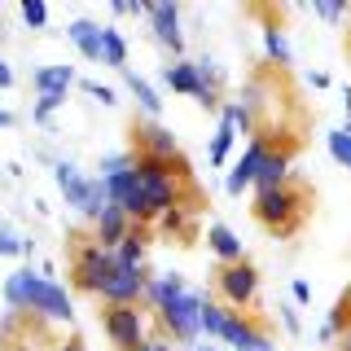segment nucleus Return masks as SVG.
Segmentation results:
<instances>
[{
  "mask_svg": "<svg viewBox=\"0 0 351 351\" xmlns=\"http://www.w3.org/2000/svg\"><path fill=\"white\" fill-rule=\"evenodd\" d=\"M5 303L18 307V312H36V316H49V321H71V299L58 281H49L44 272L36 268H18L14 277L5 281Z\"/></svg>",
  "mask_w": 351,
  "mask_h": 351,
  "instance_id": "1",
  "label": "nucleus"
},
{
  "mask_svg": "<svg viewBox=\"0 0 351 351\" xmlns=\"http://www.w3.org/2000/svg\"><path fill=\"white\" fill-rule=\"evenodd\" d=\"M250 211H255V219L268 228L272 237H290L294 228L307 219V211H312V193H307L303 184L285 180V184H277V189H255Z\"/></svg>",
  "mask_w": 351,
  "mask_h": 351,
  "instance_id": "2",
  "label": "nucleus"
},
{
  "mask_svg": "<svg viewBox=\"0 0 351 351\" xmlns=\"http://www.w3.org/2000/svg\"><path fill=\"white\" fill-rule=\"evenodd\" d=\"M110 272H114V250H106L97 237H80L75 241V259H71V281L80 290H93L101 294Z\"/></svg>",
  "mask_w": 351,
  "mask_h": 351,
  "instance_id": "3",
  "label": "nucleus"
},
{
  "mask_svg": "<svg viewBox=\"0 0 351 351\" xmlns=\"http://www.w3.org/2000/svg\"><path fill=\"white\" fill-rule=\"evenodd\" d=\"M162 329L176 338V343H193L202 334V299L193 290H184L180 299H171L162 307Z\"/></svg>",
  "mask_w": 351,
  "mask_h": 351,
  "instance_id": "4",
  "label": "nucleus"
},
{
  "mask_svg": "<svg viewBox=\"0 0 351 351\" xmlns=\"http://www.w3.org/2000/svg\"><path fill=\"white\" fill-rule=\"evenodd\" d=\"M101 325H106V338L114 347H123V351L145 343V321H141V307L136 303H132V307H106Z\"/></svg>",
  "mask_w": 351,
  "mask_h": 351,
  "instance_id": "5",
  "label": "nucleus"
},
{
  "mask_svg": "<svg viewBox=\"0 0 351 351\" xmlns=\"http://www.w3.org/2000/svg\"><path fill=\"white\" fill-rule=\"evenodd\" d=\"M255 290H259V272L250 268L246 259H241V263H224V268H219V294H224L233 307H246L250 299H255Z\"/></svg>",
  "mask_w": 351,
  "mask_h": 351,
  "instance_id": "6",
  "label": "nucleus"
},
{
  "mask_svg": "<svg viewBox=\"0 0 351 351\" xmlns=\"http://www.w3.org/2000/svg\"><path fill=\"white\" fill-rule=\"evenodd\" d=\"M162 84L171 88V93H184V97H197L206 110H215V88L202 84V71H197L193 62H176L162 71Z\"/></svg>",
  "mask_w": 351,
  "mask_h": 351,
  "instance_id": "7",
  "label": "nucleus"
},
{
  "mask_svg": "<svg viewBox=\"0 0 351 351\" xmlns=\"http://www.w3.org/2000/svg\"><path fill=\"white\" fill-rule=\"evenodd\" d=\"M263 154H268V136L263 132H255L250 136V145H246V154L237 158V167H233V176L224 180V189L228 193H246V184H255V176H259V167H263Z\"/></svg>",
  "mask_w": 351,
  "mask_h": 351,
  "instance_id": "8",
  "label": "nucleus"
},
{
  "mask_svg": "<svg viewBox=\"0 0 351 351\" xmlns=\"http://www.w3.org/2000/svg\"><path fill=\"white\" fill-rule=\"evenodd\" d=\"M136 158H162V162H176V158H180V145H176V136H171L167 128L145 123V128H136Z\"/></svg>",
  "mask_w": 351,
  "mask_h": 351,
  "instance_id": "9",
  "label": "nucleus"
},
{
  "mask_svg": "<svg viewBox=\"0 0 351 351\" xmlns=\"http://www.w3.org/2000/svg\"><path fill=\"white\" fill-rule=\"evenodd\" d=\"M290 154H294V141H281V145H272V141H268L263 167L255 176V189H277V184L290 180Z\"/></svg>",
  "mask_w": 351,
  "mask_h": 351,
  "instance_id": "10",
  "label": "nucleus"
},
{
  "mask_svg": "<svg viewBox=\"0 0 351 351\" xmlns=\"http://www.w3.org/2000/svg\"><path fill=\"white\" fill-rule=\"evenodd\" d=\"M149 22H154V36H158V44H167V49H176V53L184 49L180 9H176V0H158V5H154V14H149Z\"/></svg>",
  "mask_w": 351,
  "mask_h": 351,
  "instance_id": "11",
  "label": "nucleus"
},
{
  "mask_svg": "<svg viewBox=\"0 0 351 351\" xmlns=\"http://www.w3.org/2000/svg\"><path fill=\"white\" fill-rule=\"evenodd\" d=\"M53 176H58V189H62V197L75 206V211H84V206L93 202V189H97V180H84V176L75 171L71 162H58V167H53Z\"/></svg>",
  "mask_w": 351,
  "mask_h": 351,
  "instance_id": "12",
  "label": "nucleus"
},
{
  "mask_svg": "<svg viewBox=\"0 0 351 351\" xmlns=\"http://www.w3.org/2000/svg\"><path fill=\"white\" fill-rule=\"evenodd\" d=\"M128 233H132V219H128V211L110 202L106 211H101V219H97V241H101L106 250H114V246H119V241H123Z\"/></svg>",
  "mask_w": 351,
  "mask_h": 351,
  "instance_id": "13",
  "label": "nucleus"
},
{
  "mask_svg": "<svg viewBox=\"0 0 351 351\" xmlns=\"http://www.w3.org/2000/svg\"><path fill=\"white\" fill-rule=\"evenodd\" d=\"M66 36H71V44L84 53L88 62H101V27H97V22H88V18H75L71 27H66Z\"/></svg>",
  "mask_w": 351,
  "mask_h": 351,
  "instance_id": "14",
  "label": "nucleus"
},
{
  "mask_svg": "<svg viewBox=\"0 0 351 351\" xmlns=\"http://www.w3.org/2000/svg\"><path fill=\"white\" fill-rule=\"evenodd\" d=\"M71 84H75L71 66H44V71H36V93L40 97H66Z\"/></svg>",
  "mask_w": 351,
  "mask_h": 351,
  "instance_id": "15",
  "label": "nucleus"
},
{
  "mask_svg": "<svg viewBox=\"0 0 351 351\" xmlns=\"http://www.w3.org/2000/svg\"><path fill=\"white\" fill-rule=\"evenodd\" d=\"M145 224H132V233L114 246V259L128 263V268H145Z\"/></svg>",
  "mask_w": 351,
  "mask_h": 351,
  "instance_id": "16",
  "label": "nucleus"
},
{
  "mask_svg": "<svg viewBox=\"0 0 351 351\" xmlns=\"http://www.w3.org/2000/svg\"><path fill=\"white\" fill-rule=\"evenodd\" d=\"M206 246H211V255H219L224 263H241V241H237L233 228L211 224V233H206Z\"/></svg>",
  "mask_w": 351,
  "mask_h": 351,
  "instance_id": "17",
  "label": "nucleus"
},
{
  "mask_svg": "<svg viewBox=\"0 0 351 351\" xmlns=\"http://www.w3.org/2000/svg\"><path fill=\"white\" fill-rule=\"evenodd\" d=\"M180 294H184V281H180V277H158V281H145V299H149L154 307H158V312H162V307H167L171 299H180Z\"/></svg>",
  "mask_w": 351,
  "mask_h": 351,
  "instance_id": "18",
  "label": "nucleus"
},
{
  "mask_svg": "<svg viewBox=\"0 0 351 351\" xmlns=\"http://www.w3.org/2000/svg\"><path fill=\"white\" fill-rule=\"evenodd\" d=\"M101 62L106 66H128V40L119 27H101Z\"/></svg>",
  "mask_w": 351,
  "mask_h": 351,
  "instance_id": "19",
  "label": "nucleus"
},
{
  "mask_svg": "<svg viewBox=\"0 0 351 351\" xmlns=\"http://www.w3.org/2000/svg\"><path fill=\"white\" fill-rule=\"evenodd\" d=\"M123 84L132 88V97H136V101H141V110H145V114H158V110H162L158 93H154V88H149L145 80H141L136 71H123Z\"/></svg>",
  "mask_w": 351,
  "mask_h": 351,
  "instance_id": "20",
  "label": "nucleus"
},
{
  "mask_svg": "<svg viewBox=\"0 0 351 351\" xmlns=\"http://www.w3.org/2000/svg\"><path fill=\"white\" fill-rule=\"evenodd\" d=\"M233 351H272V338L263 334V329H259L255 321H250L246 329H241V338L233 343Z\"/></svg>",
  "mask_w": 351,
  "mask_h": 351,
  "instance_id": "21",
  "label": "nucleus"
},
{
  "mask_svg": "<svg viewBox=\"0 0 351 351\" xmlns=\"http://www.w3.org/2000/svg\"><path fill=\"white\" fill-rule=\"evenodd\" d=\"M233 136H237V128L224 119V123H219V132H215V141H211V167H219V162L228 158V149H233Z\"/></svg>",
  "mask_w": 351,
  "mask_h": 351,
  "instance_id": "22",
  "label": "nucleus"
},
{
  "mask_svg": "<svg viewBox=\"0 0 351 351\" xmlns=\"http://www.w3.org/2000/svg\"><path fill=\"white\" fill-rule=\"evenodd\" d=\"M263 53H268V58L272 62H290V44H285V36H281V31L277 27H268V31H263Z\"/></svg>",
  "mask_w": 351,
  "mask_h": 351,
  "instance_id": "23",
  "label": "nucleus"
},
{
  "mask_svg": "<svg viewBox=\"0 0 351 351\" xmlns=\"http://www.w3.org/2000/svg\"><path fill=\"white\" fill-rule=\"evenodd\" d=\"M224 321H228V307L202 303V334H211V338H219V334H224Z\"/></svg>",
  "mask_w": 351,
  "mask_h": 351,
  "instance_id": "24",
  "label": "nucleus"
},
{
  "mask_svg": "<svg viewBox=\"0 0 351 351\" xmlns=\"http://www.w3.org/2000/svg\"><path fill=\"white\" fill-rule=\"evenodd\" d=\"M329 154H334V162L351 167V132H329Z\"/></svg>",
  "mask_w": 351,
  "mask_h": 351,
  "instance_id": "25",
  "label": "nucleus"
},
{
  "mask_svg": "<svg viewBox=\"0 0 351 351\" xmlns=\"http://www.w3.org/2000/svg\"><path fill=\"white\" fill-rule=\"evenodd\" d=\"M31 250V241H22L9 224H0V255H27Z\"/></svg>",
  "mask_w": 351,
  "mask_h": 351,
  "instance_id": "26",
  "label": "nucleus"
},
{
  "mask_svg": "<svg viewBox=\"0 0 351 351\" xmlns=\"http://www.w3.org/2000/svg\"><path fill=\"white\" fill-rule=\"evenodd\" d=\"M22 22L40 31L44 22H49V5H44V0H22Z\"/></svg>",
  "mask_w": 351,
  "mask_h": 351,
  "instance_id": "27",
  "label": "nucleus"
},
{
  "mask_svg": "<svg viewBox=\"0 0 351 351\" xmlns=\"http://www.w3.org/2000/svg\"><path fill=\"white\" fill-rule=\"evenodd\" d=\"M219 110H224V119H228V123H233L237 132H255V123H250V110H246V106H219Z\"/></svg>",
  "mask_w": 351,
  "mask_h": 351,
  "instance_id": "28",
  "label": "nucleus"
},
{
  "mask_svg": "<svg viewBox=\"0 0 351 351\" xmlns=\"http://www.w3.org/2000/svg\"><path fill=\"white\" fill-rule=\"evenodd\" d=\"M347 316H351V290L343 294V303H338V312H334V321H329V325L321 329V334H325V338H334V334H338V329H343V325H347Z\"/></svg>",
  "mask_w": 351,
  "mask_h": 351,
  "instance_id": "29",
  "label": "nucleus"
},
{
  "mask_svg": "<svg viewBox=\"0 0 351 351\" xmlns=\"http://www.w3.org/2000/svg\"><path fill=\"white\" fill-rule=\"evenodd\" d=\"M62 106V97H40V101H36V110H31V114H36V123H49V119H53V110H58Z\"/></svg>",
  "mask_w": 351,
  "mask_h": 351,
  "instance_id": "30",
  "label": "nucleus"
},
{
  "mask_svg": "<svg viewBox=\"0 0 351 351\" xmlns=\"http://www.w3.org/2000/svg\"><path fill=\"white\" fill-rule=\"evenodd\" d=\"M88 97H97V101H106V106H114V88H106V84H97V80H88Z\"/></svg>",
  "mask_w": 351,
  "mask_h": 351,
  "instance_id": "31",
  "label": "nucleus"
},
{
  "mask_svg": "<svg viewBox=\"0 0 351 351\" xmlns=\"http://www.w3.org/2000/svg\"><path fill=\"white\" fill-rule=\"evenodd\" d=\"M316 14L334 22V18H343V5H338V0H316Z\"/></svg>",
  "mask_w": 351,
  "mask_h": 351,
  "instance_id": "32",
  "label": "nucleus"
},
{
  "mask_svg": "<svg viewBox=\"0 0 351 351\" xmlns=\"http://www.w3.org/2000/svg\"><path fill=\"white\" fill-rule=\"evenodd\" d=\"M290 294H294L299 303H307V299H312V285H307V281H294V285H290Z\"/></svg>",
  "mask_w": 351,
  "mask_h": 351,
  "instance_id": "33",
  "label": "nucleus"
},
{
  "mask_svg": "<svg viewBox=\"0 0 351 351\" xmlns=\"http://www.w3.org/2000/svg\"><path fill=\"white\" fill-rule=\"evenodd\" d=\"M132 351H171V347L162 343V338H145V343H141V347H132Z\"/></svg>",
  "mask_w": 351,
  "mask_h": 351,
  "instance_id": "34",
  "label": "nucleus"
},
{
  "mask_svg": "<svg viewBox=\"0 0 351 351\" xmlns=\"http://www.w3.org/2000/svg\"><path fill=\"white\" fill-rule=\"evenodd\" d=\"M9 84H14V71H9V62L0 58V88H9Z\"/></svg>",
  "mask_w": 351,
  "mask_h": 351,
  "instance_id": "35",
  "label": "nucleus"
},
{
  "mask_svg": "<svg viewBox=\"0 0 351 351\" xmlns=\"http://www.w3.org/2000/svg\"><path fill=\"white\" fill-rule=\"evenodd\" d=\"M281 316H285V329H290V334H299V316H294V312H290V307H285V312H281Z\"/></svg>",
  "mask_w": 351,
  "mask_h": 351,
  "instance_id": "36",
  "label": "nucleus"
},
{
  "mask_svg": "<svg viewBox=\"0 0 351 351\" xmlns=\"http://www.w3.org/2000/svg\"><path fill=\"white\" fill-rule=\"evenodd\" d=\"M53 351H84V347H80V343H75V338H71V343H58Z\"/></svg>",
  "mask_w": 351,
  "mask_h": 351,
  "instance_id": "37",
  "label": "nucleus"
},
{
  "mask_svg": "<svg viewBox=\"0 0 351 351\" xmlns=\"http://www.w3.org/2000/svg\"><path fill=\"white\" fill-rule=\"evenodd\" d=\"M14 123V114H9V110H0V128H9Z\"/></svg>",
  "mask_w": 351,
  "mask_h": 351,
  "instance_id": "38",
  "label": "nucleus"
},
{
  "mask_svg": "<svg viewBox=\"0 0 351 351\" xmlns=\"http://www.w3.org/2000/svg\"><path fill=\"white\" fill-rule=\"evenodd\" d=\"M343 351H351V325H347V334H343Z\"/></svg>",
  "mask_w": 351,
  "mask_h": 351,
  "instance_id": "39",
  "label": "nucleus"
},
{
  "mask_svg": "<svg viewBox=\"0 0 351 351\" xmlns=\"http://www.w3.org/2000/svg\"><path fill=\"white\" fill-rule=\"evenodd\" d=\"M197 351H215V347H197Z\"/></svg>",
  "mask_w": 351,
  "mask_h": 351,
  "instance_id": "40",
  "label": "nucleus"
},
{
  "mask_svg": "<svg viewBox=\"0 0 351 351\" xmlns=\"http://www.w3.org/2000/svg\"><path fill=\"white\" fill-rule=\"evenodd\" d=\"M347 44H351V40H347Z\"/></svg>",
  "mask_w": 351,
  "mask_h": 351,
  "instance_id": "41",
  "label": "nucleus"
}]
</instances>
